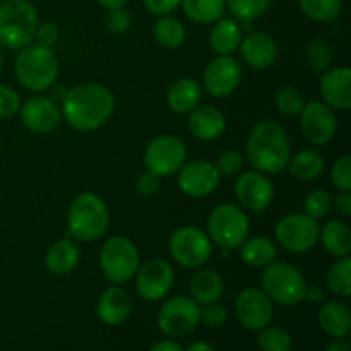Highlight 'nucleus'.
Instances as JSON below:
<instances>
[{
    "label": "nucleus",
    "instance_id": "nucleus-1",
    "mask_svg": "<svg viewBox=\"0 0 351 351\" xmlns=\"http://www.w3.org/2000/svg\"><path fill=\"white\" fill-rule=\"evenodd\" d=\"M115 108V98L101 84H81L65 93L62 117L75 130L91 132L105 125Z\"/></svg>",
    "mask_w": 351,
    "mask_h": 351
},
{
    "label": "nucleus",
    "instance_id": "nucleus-2",
    "mask_svg": "<svg viewBox=\"0 0 351 351\" xmlns=\"http://www.w3.org/2000/svg\"><path fill=\"white\" fill-rule=\"evenodd\" d=\"M287 130L274 120L257 123L247 139L245 154L250 167L261 173H280L291 158Z\"/></svg>",
    "mask_w": 351,
    "mask_h": 351
},
{
    "label": "nucleus",
    "instance_id": "nucleus-3",
    "mask_svg": "<svg viewBox=\"0 0 351 351\" xmlns=\"http://www.w3.org/2000/svg\"><path fill=\"white\" fill-rule=\"evenodd\" d=\"M110 213L105 201L91 192H82L71 202L67 216L69 235L75 242H93L108 230Z\"/></svg>",
    "mask_w": 351,
    "mask_h": 351
},
{
    "label": "nucleus",
    "instance_id": "nucleus-4",
    "mask_svg": "<svg viewBox=\"0 0 351 351\" xmlns=\"http://www.w3.org/2000/svg\"><path fill=\"white\" fill-rule=\"evenodd\" d=\"M14 71L23 88L41 93L53 86L58 75V62L51 48L43 45H27L21 48Z\"/></svg>",
    "mask_w": 351,
    "mask_h": 351
},
{
    "label": "nucleus",
    "instance_id": "nucleus-5",
    "mask_svg": "<svg viewBox=\"0 0 351 351\" xmlns=\"http://www.w3.org/2000/svg\"><path fill=\"white\" fill-rule=\"evenodd\" d=\"M38 29V12L27 0H5L0 5V47L21 50L31 45Z\"/></svg>",
    "mask_w": 351,
    "mask_h": 351
},
{
    "label": "nucleus",
    "instance_id": "nucleus-6",
    "mask_svg": "<svg viewBox=\"0 0 351 351\" xmlns=\"http://www.w3.org/2000/svg\"><path fill=\"white\" fill-rule=\"evenodd\" d=\"M261 290L267 295L273 304L291 307L304 300L307 281L295 266L288 263H273L264 267L261 276Z\"/></svg>",
    "mask_w": 351,
    "mask_h": 351
},
{
    "label": "nucleus",
    "instance_id": "nucleus-7",
    "mask_svg": "<svg viewBox=\"0 0 351 351\" xmlns=\"http://www.w3.org/2000/svg\"><path fill=\"white\" fill-rule=\"evenodd\" d=\"M99 266L110 283L122 285L132 280L139 269V250L127 237H112L99 252Z\"/></svg>",
    "mask_w": 351,
    "mask_h": 351
},
{
    "label": "nucleus",
    "instance_id": "nucleus-8",
    "mask_svg": "<svg viewBox=\"0 0 351 351\" xmlns=\"http://www.w3.org/2000/svg\"><path fill=\"white\" fill-rule=\"evenodd\" d=\"M208 235L219 249H239L249 235V218L239 206H218L209 215Z\"/></svg>",
    "mask_w": 351,
    "mask_h": 351
},
{
    "label": "nucleus",
    "instance_id": "nucleus-9",
    "mask_svg": "<svg viewBox=\"0 0 351 351\" xmlns=\"http://www.w3.org/2000/svg\"><path fill=\"white\" fill-rule=\"evenodd\" d=\"M170 254L173 261L189 269H199L213 254V242L197 226H182L170 237Z\"/></svg>",
    "mask_w": 351,
    "mask_h": 351
},
{
    "label": "nucleus",
    "instance_id": "nucleus-10",
    "mask_svg": "<svg viewBox=\"0 0 351 351\" xmlns=\"http://www.w3.org/2000/svg\"><path fill=\"white\" fill-rule=\"evenodd\" d=\"M321 225L305 213H291L283 216L276 226V239L283 249L302 254L314 249L319 242Z\"/></svg>",
    "mask_w": 351,
    "mask_h": 351
},
{
    "label": "nucleus",
    "instance_id": "nucleus-11",
    "mask_svg": "<svg viewBox=\"0 0 351 351\" xmlns=\"http://www.w3.org/2000/svg\"><path fill=\"white\" fill-rule=\"evenodd\" d=\"M187 160V149L182 139L175 136H158L147 144L144 151L146 170L158 177H170L184 167Z\"/></svg>",
    "mask_w": 351,
    "mask_h": 351
},
{
    "label": "nucleus",
    "instance_id": "nucleus-12",
    "mask_svg": "<svg viewBox=\"0 0 351 351\" xmlns=\"http://www.w3.org/2000/svg\"><path fill=\"white\" fill-rule=\"evenodd\" d=\"M201 322V307L194 298L173 297L165 302L158 314V326L170 338H182Z\"/></svg>",
    "mask_w": 351,
    "mask_h": 351
},
{
    "label": "nucleus",
    "instance_id": "nucleus-13",
    "mask_svg": "<svg viewBox=\"0 0 351 351\" xmlns=\"http://www.w3.org/2000/svg\"><path fill=\"white\" fill-rule=\"evenodd\" d=\"M175 285V273L165 259H149L136 273V290L141 298L158 302L167 297Z\"/></svg>",
    "mask_w": 351,
    "mask_h": 351
},
{
    "label": "nucleus",
    "instance_id": "nucleus-14",
    "mask_svg": "<svg viewBox=\"0 0 351 351\" xmlns=\"http://www.w3.org/2000/svg\"><path fill=\"white\" fill-rule=\"evenodd\" d=\"M242 64L232 55H218L204 69V89L216 98L230 96L242 82Z\"/></svg>",
    "mask_w": 351,
    "mask_h": 351
},
{
    "label": "nucleus",
    "instance_id": "nucleus-15",
    "mask_svg": "<svg viewBox=\"0 0 351 351\" xmlns=\"http://www.w3.org/2000/svg\"><path fill=\"white\" fill-rule=\"evenodd\" d=\"M300 127L308 143L322 146L336 136L338 120L335 110L329 108L324 101H311L305 103L300 112Z\"/></svg>",
    "mask_w": 351,
    "mask_h": 351
},
{
    "label": "nucleus",
    "instance_id": "nucleus-16",
    "mask_svg": "<svg viewBox=\"0 0 351 351\" xmlns=\"http://www.w3.org/2000/svg\"><path fill=\"white\" fill-rule=\"evenodd\" d=\"M235 312L240 324L250 331H259L269 326L274 315L273 302L261 288L254 287L240 291L235 302Z\"/></svg>",
    "mask_w": 351,
    "mask_h": 351
},
{
    "label": "nucleus",
    "instance_id": "nucleus-17",
    "mask_svg": "<svg viewBox=\"0 0 351 351\" xmlns=\"http://www.w3.org/2000/svg\"><path fill=\"white\" fill-rule=\"evenodd\" d=\"M235 197L247 211L263 213L274 199L273 182L261 171H245L235 182Z\"/></svg>",
    "mask_w": 351,
    "mask_h": 351
},
{
    "label": "nucleus",
    "instance_id": "nucleus-18",
    "mask_svg": "<svg viewBox=\"0 0 351 351\" xmlns=\"http://www.w3.org/2000/svg\"><path fill=\"white\" fill-rule=\"evenodd\" d=\"M219 177L215 165L204 160H195L184 163L178 170V187L189 197H206L218 189Z\"/></svg>",
    "mask_w": 351,
    "mask_h": 351
},
{
    "label": "nucleus",
    "instance_id": "nucleus-19",
    "mask_svg": "<svg viewBox=\"0 0 351 351\" xmlns=\"http://www.w3.org/2000/svg\"><path fill=\"white\" fill-rule=\"evenodd\" d=\"M21 120L31 132L48 134L60 125L62 110L48 96H33L21 108Z\"/></svg>",
    "mask_w": 351,
    "mask_h": 351
},
{
    "label": "nucleus",
    "instance_id": "nucleus-20",
    "mask_svg": "<svg viewBox=\"0 0 351 351\" xmlns=\"http://www.w3.org/2000/svg\"><path fill=\"white\" fill-rule=\"evenodd\" d=\"M326 105L338 112H348L351 108V71L348 67H338L326 71L319 84Z\"/></svg>",
    "mask_w": 351,
    "mask_h": 351
},
{
    "label": "nucleus",
    "instance_id": "nucleus-21",
    "mask_svg": "<svg viewBox=\"0 0 351 351\" xmlns=\"http://www.w3.org/2000/svg\"><path fill=\"white\" fill-rule=\"evenodd\" d=\"M243 62L252 69H269L278 60V45L269 34L266 33H250L242 38L239 47Z\"/></svg>",
    "mask_w": 351,
    "mask_h": 351
},
{
    "label": "nucleus",
    "instance_id": "nucleus-22",
    "mask_svg": "<svg viewBox=\"0 0 351 351\" xmlns=\"http://www.w3.org/2000/svg\"><path fill=\"white\" fill-rule=\"evenodd\" d=\"M130 312H132V298L119 285L106 288L99 295L96 314H98L99 321L105 322L106 326L123 324L129 319Z\"/></svg>",
    "mask_w": 351,
    "mask_h": 351
},
{
    "label": "nucleus",
    "instance_id": "nucleus-23",
    "mask_svg": "<svg viewBox=\"0 0 351 351\" xmlns=\"http://www.w3.org/2000/svg\"><path fill=\"white\" fill-rule=\"evenodd\" d=\"M189 130L201 141H215L226 130L225 113L213 105H197L189 115Z\"/></svg>",
    "mask_w": 351,
    "mask_h": 351
},
{
    "label": "nucleus",
    "instance_id": "nucleus-24",
    "mask_svg": "<svg viewBox=\"0 0 351 351\" xmlns=\"http://www.w3.org/2000/svg\"><path fill=\"white\" fill-rule=\"evenodd\" d=\"M202 88L195 79L180 77L170 86L167 93L168 108L178 115L191 113L197 105H201Z\"/></svg>",
    "mask_w": 351,
    "mask_h": 351
},
{
    "label": "nucleus",
    "instance_id": "nucleus-25",
    "mask_svg": "<svg viewBox=\"0 0 351 351\" xmlns=\"http://www.w3.org/2000/svg\"><path fill=\"white\" fill-rule=\"evenodd\" d=\"M81 259V250L72 240H58L48 249L45 266L55 276H67Z\"/></svg>",
    "mask_w": 351,
    "mask_h": 351
},
{
    "label": "nucleus",
    "instance_id": "nucleus-26",
    "mask_svg": "<svg viewBox=\"0 0 351 351\" xmlns=\"http://www.w3.org/2000/svg\"><path fill=\"white\" fill-rule=\"evenodd\" d=\"M319 242L336 259L348 257L351 252V230L346 223L331 219L319 230Z\"/></svg>",
    "mask_w": 351,
    "mask_h": 351
},
{
    "label": "nucleus",
    "instance_id": "nucleus-27",
    "mask_svg": "<svg viewBox=\"0 0 351 351\" xmlns=\"http://www.w3.org/2000/svg\"><path fill=\"white\" fill-rule=\"evenodd\" d=\"M319 326L332 338H345L351 329L350 308L341 302H326L319 311Z\"/></svg>",
    "mask_w": 351,
    "mask_h": 351
},
{
    "label": "nucleus",
    "instance_id": "nucleus-28",
    "mask_svg": "<svg viewBox=\"0 0 351 351\" xmlns=\"http://www.w3.org/2000/svg\"><path fill=\"white\" fill-rule=\"evenodd\" d=\"M225 283L218 271L201 269L191 280V298H194L199 305L218 302L221 298Z\"/></svg>",
    "mask_w": 351,
    "mask_h": 351
},
{
    "label": "nucleus",
    "instance_id": "nucleus-29",
    "mask_svg": "<svg viewBox=\"0 0 351 351\" xmlns=\"http://www.w3.org/2000/svg\"><path fill=\"white\" fill-rule=\"evenodd\" d=\"M239 249L243 263L252 267H266L278 259L276 243L267 237H254L245 240Z\"/></svg>",
    "mask_w": 351,
    "mask_h": 351
},
{
    "label": "nucleus",
    "instance_id": "nucleus-30",
    "mask_svg": "<svg viewBox=\"0 0 351 351\" xmlns=\"http://www.w3.org/2000/svg\"><path fill=\"white\" fill-rule=\"evenodd\" d=\"M242 27L233 19H221L215 24L209 34V45L218 55H232L239 50L242 41Z\"/></svg>",
    "mask_w": 351,
    "mask_h": 351
},
{
    "label": "nucleus",
    "instance_id": "nucleus-31",
    "mask_svg": "<svg viewBox=\"0 0 351 351\" xmlns=\"http://www.w3.org/2000/svg\"><path fill=\"white\" fill-rule=\"evenodd\" d=\"M288 168L293 177L300 178V180H315L322 175L326 168L324 156L314 149H304L300 153L295 154L288 161Z\"/></svg>",
    "mask_w": 351,
    "mask_h": 351
},
{
    "label": "nucleus",
    "instance_id": "nucleus-32",
    "mask_svg": "<svg viewBox=\"0 0 351 351\" xmlns=\"http://www.w3.org/2000/svg\"><path fill=\"white\" fill-rule=\"evenodd\" d=\"M185 16L194 23L211 24L219 21L226 7V0H182Z\"/></svg>",
    "mask_w": 351,
    "mask_h": 351
},
{
    "label": "nucleus",
    "instance_id": "nucleus-33",
    "mask_svg": "<svg viewBox=\"0 0 351 351\" xmlns=\"http://www.w3.org/2000/svg\"><path fill=\"white\" fill-rule=\"evenodd\" d=\"M154 40L167 50H177L185 41V26L171 16H161L154 24Z\"/></svg>",
    "mask_w": 351,
    "mask_h": 351
},
{
    "label": "nucleus",
    "instance_id": "nucleus-34",
    "mask_svg": "<svg viewBox=\"0 0 351 351\" xmlns=\"http://www.w3.org/2000/svg\"><path fill=\"white\" fill-rule=\"evenodd\" d=\"M328 287L336 297L348 298L351 295V259L341 257L328 273Z\"/></svg>",
    "mask_w": 351,
    "mask_h": 351
},
{
    "label": "nucleus",
    "instance_id": "nucleus-35",
    "mask_svg": "<svg viewBox=\"0 0 351 351\" xmlns=\"http://www.w3.org/2000/svg\"><path fill=\"white\" fill-rule=\"evenodd\" d=\"M300 9L314 21H332L341 14L343 0H300Z\"/></svg>",
    "mask_w": 351,
    "mask_h": 351
},
{
    "label": "nucleus",
    "instance_id": "nucleus-36",
    "mask_svg": "<svg viewBox=\"0 0 351 351\" xmlns=\"http://www.w3.org/2000/svg\"><path fill=\"white\" fill-rule=\"evenodd\" d=\"M257 335V345L263 351H290L291 350V338L285 329L273 328V326H266V328L259 329Z\"/></svg>",
    "mask_w": 351,
    "mask_h": 351
},
{
    "label": "nucleus",
    "instance_id": "nucleus-37",
    "mask_svg": "<svg viewBox=\"0 0 351 351\" xmlns=\"http://www.w3.org/2000/svg\"><path fill=\"white\" fill-rule=\"evenodd\" d=\"M271 2L273 0H228V7L237 19L250 23V21L264 16L266 10L269 9Z\"/></svg>",
    "mask_w": 351,
    "mask_h": 351
},
{
    "label": "nucleus",
    "instance_id": "nucleus-38",
    "mask_svg": "<svg viewBox=\"0 0 351 351\" xmlns=\"http://www.w3.org/2000/svg\"><path fill=\"white\" fill-rule=\"evenodd\" d=\"M276 108L280 110L283 115L293 117V115H300V112L304 110L305 106V98L297 88L293 86H285L281 88L280 91L276 93Z\"/></svg>",
    "mask_w": 351,
    "mask_h": 351
},
{
    "label": "nucleus",
    "instance_id": "nucleus-39",
    "mask_svg": "<svg viewBox=\"0 0 351 351\" xmlns=\"http://www.w3.org/2000/svg\"><path fill=\"white\" fill-rule=\"evenodd\" d=\"M332 62V50L324 41H314L307 48V64L312 71L326 72L329 71Z\"/></svg>",
    "mask_w": 351,
    "mask_h": 351
},
{
    "label": "nucleus",
    "instance_id": "nucleus-40",
    "mask_svg": "<svg viewBox=\"0 0 351 351\" xmlns=\"http://www.w3.org/2000/svg\"><path fill=\"white\" fill-rule=\"evenodd\" d=\"M332 208V197L326 191H314L305 197L304 209L305 215L312 216L314 219H321L329 215Z\"/></svg>",
    "mask_w": 351,
    "mask_h": 351
},
{
    "label": "nucleus",
    "instance_id": "nucleus-41",
    "mask_svg": "<svg viewBox=\"0 0 351 351\" xmlns=\"http://www.w3.org/2000/svg\"><path fill=\"white\" fill-rule=\"evenodd\" d=\"M213 165L218 170L219 177H235V175H239L242 171L243 156L235 149L223 151Z\"/></svg>",
    "mask_w": 351,
    "mask_h": 351
},
{
    "label": "nucleus",
    "instance_id": "nucleus-42",
    "mask_svg": "<svg viewBox=\"0 0 351 351\" xmlns=\"http://www.w3.org/2000/svg\"><path fill=\"white\" fill-rule=\"evenodd\" d=\"M331 180L341 192H351V158L343 156L332 165Z\"/></svg>",
    "mask_w": 351,
    "mask_h": 351
},
{
    "label": "nucleus",
    "instance_id": "nucleus-43",
    "mask_svg": "<svg viewBox=\"0 0 351 351\" xmlns=\"http://www.w3.org/2000/svg\"><path fill=\"white\" fill-rule=\"evenodd\" d=\"M228 319V312L218 302H211V304H204L201 308V322L206 328H221Z\"/></svg>",
    "mask_w": 351,
    "mask_h": 351
},
{
    "label": "nucleus",
    "instance_id": "nucleus-44",
    "mask_svg": "<svg viewBox=\"0 0 351 351\" xmlns=\"http://www.w3.org/2000/svg\"><path fill=\"white\" fill-rule=\"evenodd\" d=\"M21 108V98L12 88L0 84V119H10Z\"/></svg>",
    "mask_w": 351,
    "mask_h": 351
},
{
    "label": "nucleus",
    "instance_id": "nucleus-45",
    "mask_svg": "<svg viewBox=\"0 0 351 351\" xmlns=\"http://www.w3.org/2000/svg\"><path fill=\"white\" fill-rule=\"evenodd\" d=\"M136 191L137 194L144 195V197H149L154 195L160 191V177L151 171H143V173L137 175L136 178Z\"/></svg>",
    "mask_w": 351,
    "mask_h": 351
},
{
    "label": "nucleus",
    "instance_id": "nucleus-46",
    "mask_svg": "<svg viewBox=\"0 0 351 351\" xmlns=\"http://www.w3.org/2000/svg\"><path fill=\"white\" fill-rule=\"evenodd\" d=\"M105 26L108 27V31L112 33L119 34L123 33L130 27V16L129 12H125L123 9H115V10H110L108 16L105 19Z\"/></svg>",
    "mask_w": 351,
    "mask_h": 351
},
{
    "label": "nucleus",
    "instance_id": "nucleus-47",
    "mask_svg": "<svg viewBox=\"0 0 351 351\" xmlns=\"http://www.w3.org/2000/svg\"><path fill=\"white\" fill-rule=\"evenodd\" d=\"M34 38H38V45H43V47L51 48L60 38V31L55 26L53 23H43L38 24V29Z\"/></svg>",
    "mask_w": 351,
    "mask_h": 351
},
{
    "label": "nucleus",
    "instance_id": "nucleus-48",
    "mask_svg": "<svg viewBox=\"0 0 351 351\" xmlns=\"http://www.w3.org/2000/svg\"><path fill=\"white\" fill-rule=\"evenodd\" d=\"M180 2L182 0H143L146 9L154 16H168L180 5Z\"/></svg>",
    "mask_w": 351,
    "mask_h": 351
},
{
    "label": "nucleus",
    "instance_id": "nucleus-49",
    "mask_svg": "<svg viewBox=\"0 0 351 351\" xmlns=\"http://www.w3.org/2000/svg\"><path fill=\"white\" fill-rule=\"evenodd\" d=\"M336 211L343 216V218H350L351 216V195L350 192H341L332 199Z\"/></svg>",
    "mask_w": 351,
    "mask_h": 351
},
{
    "label": "nucleus",
    "instance_id": "nucleus-50",
    "mask_svg": "<svg viewBox=\"0 0 351 351\" xmlns=\"http://www.w3.org/2000/svg\"><path fill=\"white\" fill-rule=\"evenodd\" d=\"M324 298H326V293L319 285H311V287L307 285L304 300H308L311 304H321V302H324Z\"/></svg>",
    "mask_w": 351,
    "mask_h": 351
},
{
    "label": "nucleus",
    "instance_id": "nucleus-51",
    "mask_svg": "<svg viewBox=\"0 0 351 351\" xmlns=\"http://www.w3.org/2000/svg\"><path fill=\"white\" fill-rule=\"evenodd\" d=\"M149 351H184L177 341H171V339H165V341L156 343L154 346H151Z\"/></svg>",
    "mask_w": 351,
    "mask_h": 351
},
{
    "label": "nucleus",
    "instance_id": "nucleus-52",
    "mask_svg": "<svg viewBox=\"0 0 351 351\" xmlns=\"http://www.w3.org/2000/svg\"><path fill=\"white\" fill-rule=\"evenodd\" d=\"M326 351H351V346L345 338H336L335 341L329 343Z\"/></svg>",
    "mask_w": 351,
    "mask_h": 351
},
{
    "label": "nucleus",
    "instance_id": "nucleus-53",
    "mask_svg": "<svg viewBox=\"0 0 351 351\" xmlns=\"http://www.w3.org/2000/svg\"><path fill=\"white\" fill-rule=\"evenodd\" d=\"M99 5H103L105 9L108 10H115V9H123V7L129 3V0H98Z\"/></svg>",
    "mask_w": 351,
    "mask_h": 351
},
{
    "label": "nucleus",
    "instance_id": "nucleus-54",
    "mask_svg": "<svg viewBox=\"0 0 351 351\" xmlns=\"http://www.w3.org/2000/svg\"><path fill=\"white\" fill-rule=\"evenodd\" d=\"M184 351H216L215 346L206 341H194L187 346Z\"/></svg>",
    "mask_w": 351,
    "mask_h": 351
},
{
    "label": "nucleus",
    "instance_id": "nucleus-55",
    "mask_svg": "<svg viewBox=\"0 0 351 351\" xmlns=\"http://www.w3.org/2000/svg\"><path fill=\"white\" fill-rule=\"evenodd\" d=\"M2 64H3V58H2V51H0V72H2Z\"/></svg>",
    "mask_w": 351,
    "mask_h": 351
},
{
    "label": "nucleus",
    "instance_id": "nucleus-56",
    "mask_svg": "<svg viewBox=\"0 0 351 351\" xmlns=\"http://www.w3.org/2000/svg\"><path fill=\"white\" fill-rule=\"evenodd\" d=\"M27 2H31V0H27Z\"/></svg>",
    "mask_w": 351,
    "mask_h": 351
}]
</instances>
